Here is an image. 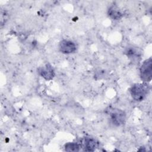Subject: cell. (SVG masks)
<instances>
[{
	"instance_id": "cell-2",
	"label": "cell",
	"mask_w": 152,
	"mask_h": 152,
	"mask_svg": "<svg viewBox=\"0 0 152 152\" xmlns=\"http://www.w3.org/2000/svg\"><path fill=\"white\" fill-rule=\"evenodd\" d=\"M106 113L109 116L111 122L116 126H119L125 122L126 113L120 109L109 107L107 109Z\"/></svg>"
},
{
	"instance_id": "cell-9",
	"label": "cell",
	"mask_w": 152,
	"mask_h": 152,
	"mask_svg": "<svg viewBox=\"0 0 152 152\" xmlns=\"http://www.w3.org/2000/svg\"><path fill=\"white\" fill-rule=\"evenodd\" d=\"M81 146L80 143L76 142H69L65 144L64 148L66 151H79Z\"/></svg>"
},
{
	"instance_id": "cell-4",
	"label": "cell",
	"mask_w": 152,
	"mask_h": 152,
	"mask_svg": "<svg viewBox=\"0 0 152 152\" xmlns=\"http://www.w3.org/2000/svg\"><path fill=\"white\" fill-rule=\"evenodd\" d=\"M37 72L47 81L52 80L55 75L54 69L50 64H46L45 65L38 68Z\"/></svg>"
},
{
	"instance_id": "cell-1",
	"label": "cell",
	"mask_w": 152,
	"mask_h": 152,
	"mask_svg": "<svg viewBox=\"0 0 152 152\" xmlns=\"http://www.w3.org/2000/svg\"><path fill=\"white\" fill-rule=\"evenodd\" d=\"M150 90V87L147 83H136L129 88L130 94L132 98L137 101H142L147 96Z\"/></svg>"
},
{
	"instance_id": "cell-5",
	"label": "cell",
	"mask_w": 152,
	"mask_h": 152,
	"mask_svg": "<svg viewBox=\"0 0 152 152\" xmlns=\"http://www.w3.org/2000/svg\"><path fill=\"white\" fill-rule=\"evenodd\" d=\"M59 49L64 54H70L75 52L77 47L74 42L71 40L64 39L59 43Z\"/></svg>"
},
{
	"instance_id": "cell-7",
	"label": "cell",
	"mask_w": 152,
	"mask_h": 152,
	"mask_svg": "<svg viewBox=\"0 0 152 152\" xmlns=\"http://www.w3.org/2000/svg\"><path fill=\"white\" fill-rule=\"evenodd\" d=\"M125 53L128 56V58H129L134 62L138 61L141 56L140 52L138 51V50L134 47L127 48L125 50Z\"/></svg>"
},
{
	"instance_id": "cell-8",
	"label": "cell",
	"mask_w": 152,
	"mask_h": 152,
	"mask_svg": "<svg viewBox=\"0 0 152 152\" xmlns=\"http://www.w3.org/2000/svg\"><path fill=\"white\" fill-rule=\"evenodd\" d=\"M108 15L114 20H120L122 17V14L119 10V9L115 5L111 6L107 12Z\"/></svg>"
},
{
	"instance_id": "cell-6",
	"label": "cell",
	"mask_w": 152,
	"mask_h": 152,
	"mask_svg": "<svg viewBox=\"0 0 152 152\" xmlns=\"http://www.w3.org/2000/svg\"><path fill=\"white\" fill-rule=\"evenodd\" d=\"M80 144L83 150L86 151H94L98 147L97 141L95 140L88 137L83 138L81 140Z\"/></svg>"
},
{
	"instance_id": "cell-3",
	"label": "cell",
	"mask_w": 152,
	"mask_h": 152,
	"mask_svg": "<svg viewBox=\"0 0 152 152\" xmlns=\"http://www.w3.org/2000/svg\"><path fill=\"white\" fill-rule=\"evenodd\" d=\"M140 78L144 83H148L152 78V59L149 58L145 59L140 68Z\"/></svg>"
}]
</instances>
